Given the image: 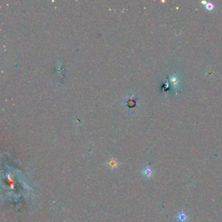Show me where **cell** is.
Listing matches in <instances>:
<instances>
[{"mask_svg": "<svg viewBox=\"0 0 222 222\" xmlns=\"http://www.w3.org/2000/svg\"><path fill=\"white\" fill-rule=\"evenodd\" d=\"M142 174L144 175L146 178H147V179H150V178L153 176L154 171L150 166L147 165L142 170Z\"/></svg>", "mask_w": 222, "mask_h": 222, "instance_id": "obj_1", "label": "cell"}, {"mask_svg": "<svg viewBox=\"0 0 222 222\" xmlns=\"http://www.w3.org/2000/svg\"><path fill=\"white\" fill-rule=\"evenodd\" d=\"M202 4H204L206 5V1H202Z\"/></svg>", "mask_w": 222, "mask_h": 222, "instance_id": "obj_5", "label": "cell"}, {"mask_svg": "<svg viewBox=\"0 0 222 222\" xmlns=\"http://www.w3.org/2000/svg\"><path fill=\"white\" fill-rule=\"evenodd\" d=\"M177 220L180 222H186L188 220V216L187 215L185 212L181 211L177 216Z\"/></svg>", "mask_w": 222, "mask_h": 222, "instance_id": "obj_2", "label": "cell"}, {"mask_svg": "<svg viewBox=\"0 0 222 222\" xmlns=\"http://www.w3.org/2000/svg\"><path fill=\"white\" fill-rule=\"evenodd\" d=\"M117 165V163L115 162H113V161H112V162H110V167H112V168H115V167H116V165Z\"/></svg>", "mask_w": 222, "mask_h": 222, "instance_id": "obj_4", "label": "cell"}, {"mask_svg": "<svg viewBox=\"0 0 222 222\" xmlns=\"http://www.w3.org/2000/svg\"><path fill=\"white\" fill-rule=\"evenodd\" d=\"M206 8L207 10L211 11L213 9V8H214V5H213V4H211V3H208V4H206Z\"/></svg>", "mask_w": 222, "mask_h": 222, "instance_id": "obj_3", "label": "cell"}]
</instances>
